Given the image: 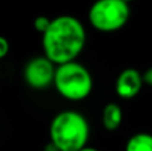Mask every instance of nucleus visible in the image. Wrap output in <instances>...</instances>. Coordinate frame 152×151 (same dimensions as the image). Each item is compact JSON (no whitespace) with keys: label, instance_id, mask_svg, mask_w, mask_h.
Instances as JSON below:
<instances>
[{"label":"nucleus","instance_id":"39448f33","mask_svg":"<svg viewBox=\"0 0 152 151\" xmlns=\"http://www.w3.org/2000/svg\"><path fill=\"white\" fill-rule=\"evenodd\" d=\"M56 72V64L47 56L32 58L26 64L23 76L26 83L34 90H44L53 84Z\"/></svg>","mask_w":152,"mask_h":151},{"label":"nucleus","instance_id":"9b49d317","mask_svg":"<svg viewBox=\"0 0 152 151\" xmlns=\"http://www.w3.org/2000/svg\"><path fill=\"white\" fill-rule=\"evenodd\" d=\"M143 82L152 87V67H150V68L143 74Z\"/></svg>","mask_w":152,"mask_h":151},{"label":"nucleus","instance_id":"f257e3e1","mask_svg":"<svg viewBox=\"0 0 152 151\" xmlns=\"http://www.w3.org/2000/svg\"><path fill=\"white\" fill-rule=\"evenodd\" d=\"M87 42L83 23L71 15L52 19L48 29L42 35L44 55L53 63L63 64L76 60Z\"/></svg>","mask_w":152,"mask_h":151},{"label":"nucleus","instance_id":"f8f14e48","mask_svg":"<svg viewBox=\"0 0 152 151\" xmlns=\"http://www.w3.org/2000/svg\"><path fill=\"white\" fill-rule=\"evenodd\" d=\"M79 151H100V150L94 149V147H88V146H86V147H83V149H80Z\"/></svg>","mask_w":152,"mask_h":151},{"label":"nucleus","instance_id":"1a4fd4ad","mask_svg":"<svg viewBox=\"0 0 152 151\" xmlns=\"http://www.w3.org/2000/svg\"><path fill=\"white\" fill-rule=\"evenodd\" d=\"M50 24H51V19H48L47 16H42V15H40V16H37V18L34 20L35 29H36L37 32H40L42 35L48 29Z\"/></svg>","mask_w":152,"mask_h":151},{"label":"nucleus","instance_id":"7ed1b4c3","mask_svg":"<svg viewBox=\"0 0 152 151\" xmlns=\"http://www.w3.org/2000/svg\"><path fill=\"white\" fill-rule=\"evenodd\" d=\"M53 86L64 99L80 102L88 98L94 88L92 75L76 60L56 66Z\"/></svg>","mask_w":152,"mask_h":151},{"label":"nucleus","instance_id":"20e7f679","mask_svg":"<svg viewBox=\"0 0 152 151\" xmlns=\"http://www.w3.org/2000/svg\"><path fill=\"white\" fill-rule=\"evenodd\" d=\"M131 15L124 0H96L88 11V20L100 32H115L123 28Z\"/></svg>","mask_w":152,"mask_h":151},{"label":"nucleus","instance_id":"6e6552de","mask_svg":"<svg viewBox=\"0 0 152 151\" xmlns=\"http://www.w3.org/2000/svg\"><path fill=\"white\" fill-rule=\"evenodd\" d=\"M126 151H152V135L147 133L132 135L126 144Z\"/></svg>","mask_w":152,"mask_h":151},{"label":"nucleus","instance_id":"ddd939ff","mask_svg":"<svg viewBox=\"0 0 152 151\" xmlns=\"http://www.w3.org/2000/svg\"><path fill=\"white\" fill-rule=\"evenodd\" d=\"M124 1H127V3H129V1H132V0H124Z\"/></svg>","mask_w":152,"mask_h":151},{"label":"nucleus","instance_id":"0eeeda50","mask_svg":"<svg viewBox=\"0 0 152 151\" xmlns=\"http://www.w3.org/2000/svg\"><path fill=\"white\" fill-rule=\"evenodd\" d=\"M123 120V112L119 104L116 103H108L104 106L102 112V122L105 130L108 131H116L121 125Z\"/></svg>","mask_w":152,"mask_h":151},{"label":"nucleus","instance_id":"f03ea898","mask_svg":"<svg viewBox=\"0 0 152 151\" xmlns=\"http://www.w3.org/2000/svg\"><path fill=\"white\" fill-rule=\"evenodd\" d=\"M89 125L76 111L59 112L50 126V139L59 151H79L87 146Z\"/></svg>","mask_w":152,"mask_h":151},{"label":"nucleus","instance_id":"9d476101","mask_svg":"<svg viewBox=\"0 0 152 151\" xmlns=\"http://www.w3.org/2000/svg\"><path fill=\"white\" fill-rule=\"evenodd\" d=\"M10 52V42L0 35V59H4Z\"/></svg>","mask_w":152,"mask_h":151},{"label":"nucleus","instance_id":"423d86ee","mask_svg":"<svg viewBox=\"0 0 152 151\" xmlns=\"http://www.w3.org/2000/svg\"><path fill=\"white\" fill-rule=\"evenodd\" d=\"M143 75L135 68H126L119 74L115 83L116 94L121 99H132L143 87Z\"/></svg>","mask_w":152,"mask_h":151}]
</instances>
